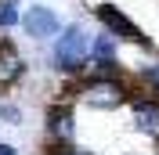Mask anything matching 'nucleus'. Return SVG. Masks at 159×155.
Here are the masks:
<instances>
[{
  "label": "nucleus",
  "instance_id": "f257e3e1",
  "mask_svg": "<svg viewBox=\"0 0 159 155\" xmlns=\"http://www.w3.org/2000/svg\"><path fill=\"white\" fill-rule=\"evenodd\" d=\"M134 87H138V79H130L127 72H119V76H76L72 101L90 108V112H116V108L130 105Z\"/></svg>",
  "mask_w": 159,
  "mask_h": 155
},
{
  "label": "nucleus",
  "instance_id": "f03ea898",
  "mask_svg": "<svg viewBox=\"0 0 159 155\" xmlns=\"http://www.w3.org/2000/svg\"><path fill=\"white\" fill-rule=\"evenodd\" d=\"M90 36H94V33H90L83 22L61 25V33L51 40V51H47L51 69L61 72V76H83V69H87V61H90Z\"/></svg>",
  "mask_w": 159,
  "mask_h": 155
},
{
  "label": "nucleus",
  "instance_id": "7ed1b4c3",
  "mask_svg": "<svg viewBox=\"0 0 159 155\" xmlns=\"http://www.w3.org/2000/svg\"><path fill=\"white\" fill-rule=\"evenodd\" d=\"M80 137V126H76V108H72V101H54V105H47V112H43V141H47L51 148H65V144H76Z\"/></svg>",
  "mask_w": 159,
  "mask_h": 155
},
{
  "label": "nucleus",
  "instance_id": "20e7f679",
  "mask_svg": "<svg viewBox=\"0 0 159 155\" xmlns=\"http://www.w3.org/2000/svg\"><path fill=\"white\" fill-rule=\"evenodd\" d=\"M94 18H98L101 29H109L112 36H119L123 43H134V47H152V40L145 36V29H141V25L130 18L123 7H116V4H94Z\"/></svg>",
  "mask_w": 159,
  "mask_h": 155
},
{
  "label": "nucleus",
  "instance_id": "39448f33",
  "mask_svg": "<svg viewBox=\"0 0 159 155\" xmlns=\"http://www.w3.org/2000/svg\"><path fill=\"white\" fill-rule=\"evenodd\" d=\"M65 22L58 18V11L47 7V4H29V7H22V22L18 29L33 40V43H51V40L61 33Z\"/></svg>",
  "mask_w": 159,
  "mask_h": 155
},
{
  "label": "nucleus",
  "instance_id": "423d86ee",
  "mask_svg": "<svg viewBox=\"0 0 159 155\" xmlns=\"http://www.w3.org/2000/svg\"><path fill=\"white\" fill-rule=\"evenodd\" d=\"M130 126H134V134L159 144V97L156 94H130Z\"/></svg>",
  "mask_w": 159,
  "mask_h": 155
},
{
  "label": "nucleus",
  "instance_id": "0eeeda50",
  "mask_svg": "<svg viewBox=\"0 0 159 155\" xmlns=\"http://www.w3.org/2000/svg\"><path fill=\"white\" fill-rule=\"evenodd\" d=\"M25 72H29V58H25L11 40L0 36V94L15 90L22 79H25Z\"/></svg>",
  "mask_w": 159,
  "mask_h": 155
},
{
  "label": "nucleus",
  "instance_id": "6e6552de",
  "mask_svg": "<svg viewBox=\"0 0 159 155\" xmlns=\"http://www.w3.org/2000/svg\"><path fill=\"white\" fill-rule=\"evenodd\" d=\"M119 43H123V40L112 36L109 29H98L94 36H90V58H101V61L119 58Z\"/></svg>",
  "mask_w": 159,
  "mask_h": 155
},
{
  "label": "nucleus",
  "instance_id": "1a4fd4ad",
  "mask_svg": "<svg viewBox=\"0 0 159 155\" xmlns=\"http://www.w3.org/2000/svg\"><path fill=\"white\" fill-rule=\"evenodd\" d=\"M18 22H22V7H18V0H0V33L18 29Z\"/></svg>",
  "mask_w": 159,
  "mask_h": 155
},
{
  "label": "nucleus",
  "instance_id": "9d476101",
  "mask_svg": "<svg viewBox=\"0 0 159 155\" xmlns=\"http://www.w3.org/2000/svg\"><path fill=\"white\" fill-rule=\"evenodd\" d=\"M0 126H22V105L18 101H0Z\"/></svg>",
  "mask_w": 159,
  "mask_h": 155
},
{
  "label": "nucleus",
  "instance_id": "9b49d317",
  "mask_svg": "<svg viewBox=\"0 0 159 155\" xmlns=\"http://www.w3.org/2000/svg\"><path fill=\"white\" fill-rule=\"evenodd\" d=\"M138 83L148 90V94H156V97H159V61H156V65H145V69H141V72H138Z\"/></svg>",
  "mask_w": 159,
  "mask_h": 155
},
{
  "label": "nucleus",
  "instance_id": "f8f14e48",
  "mask_svg": "<svg viewBox=\"0 0 159 155\" xmlns=\"http://www.w3.org/2000/svg\"><path fill=\"white\" fill-rule=\"evenodd\" d=\"M47 155H98V152L80 148V144H65V148H51V144H47Z\"/></svg>",
  "mask_w": 159,
  "mask_h": 155
},
{
  "label": "nucleus",
  "instance_id": "ddd939ff",
  "mask_svg": "<svg viewBox=\"0 0 159 155\" xmlns=\"http://www.w3.org/2000/svg\"><path fill=\"white\" fill-rule=\"evenodd\" d=\"M0 155H18V148L7 144V141H0Z\"/></svg>",
  "mask_w": 159,
  "mask_h": 155
},
{
  "label": "nucleus",
  "instance_id": "4468645a",
  "mask_svg": "<svg viewBox=\"0 0 159 155\" xmlns=\"http://www.w3.org/2000/svg\"><path fill=\"white\" fill-rule=\"evenodd\" d=\"M156 155H159V152H156Z\"/></svg>",
  "mask_w": 159,
  "mask_h": 155
}]
</instances>
